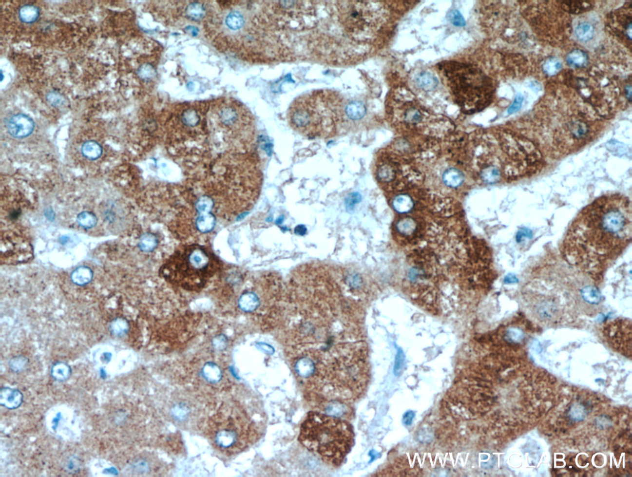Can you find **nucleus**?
Returning <instances> with one entry per match:
<instances>
[{"instance_id":"f257e3e1","label":"nucleus","mask_w":632,"mask_h":477,"mask_svg":"<svg viewBox=\"0 0 632 477\" xmlns=\"http://www.w3.org/2000/svg\"><path fill=\"white\" fill-rule=\"evenodd\" d=\"M281 341L305 397L346 402L365 390L368 352L361 316L324 270L292 278L286 293Z\"/></svg>"},{"instance_id":"f03ea898","label":"nucleus","mask_w":632,"mask_h":477,"mask_svg":"<svg viewBox=\"0 0 632 477\" xmlns=\"http://www.w3.org/2000/svg\"><path fill=\"white\" fill-rule=\"evenodd\" d=\"M631 200L619 193L601 196L583 208L562 243L567 261L598 280L631 243Z\"/></svg>"},{"instance_id":"7ed1b4c3","label":"nucleus","mask_w":632,"mask_h":477,"mask_svg":"<svg viewBox=\"0 0 632 477\" xmlns=\"http://www.w3.org/2000/svg\"><path fill=\"white\" fill-rule=\"evenodd\" d=\"M344 106L337 93L316 90L293 102L288 110V122L295 131L307 137H332L345 121Z\"/></svg>"},{"instance_id":"20e7f679","label":"nucleus","mask_w":632,"mask_h":477,"mask_svg":"<svg viewBox=\"0 0 632 477\" xmlns=\"http://www.w3.org/2000/svg\"><path fill=\"white\" fill-rule=\"evenodd\" d=\"M299 441L324 462L339 466L354 445L355 434L345 420L310 412L301 425Z\"/></svg>"},{"instance_id":"39448f33","label":"nucleus","mask_w":632,"mask_h":477,"mask_svg":"<svg viewBox=\"0 0 632 477\" xmlns=\"http://www.w3.org/2000/svg\"><path fill=\"white\" fill-rule=\"evenodd\" d=\"M220 263L206 248L191 245L177 250L160 268L161 276L186 290L199 291L218 270Z\"/></svg>"},{"instance_id":"423d86ee","label":"nucleus","mask_w":632,"mask_h":477,"mask_svg":"<svg viewBox=\"0 0 632 477\" xmlns=\"http://www.w3.org/2000/svg\"><path fill=\"white\" fill-rule=\"evenodd\" d=\"M263 421L256 422L244 409L226 404L210 423V438L221 453L233 455L258 440L263 432Z\"/></svg>"},{"instance_id":"0eeeda50","label":"nucleus","mask_w":632,"mask_h":477,"mask_svg":"<svg viewBox=\"0 0 632 477\" xmlns=\"http://www.w3.org/2000/svg\"><path fill=\"white\" fill-rule=\"evenodd\" d=\"M546 279H536L524 288V305L532 317L546 325H562L575 319V294L567 293L563 286Z\"/></svg>"},{"instance_id":"6e6552de","label":"nucleus","mask_w":632,"mask_h":477,"mask_svg":"<svg viewBox=\"0 0 632 477\" xmlns=\"http://www.w3.org/2000/svg\"><path fill=\"white\" fill-rule=\"evenodd\" d=\"M443 68L456 101L466 113L482 110L489 105L495 87L480 69L457 62H448Z\"/></svg>"},{"instance_id":"1a4fd4ad","label":"nucleus","mask_w":632,"mask_h":477,"mask_svg":"<svg viewBox=\"0 0 632 477\" xmlns=\"http://www.w3.org/2000/svg\"><path fill=\"white\" fill-rule=\"evenodd\" d=\"M602 331L606 339L611 343L631 346L632 323L627 319L618 318L606 322L602 326Z\"/></svg>"},{"instance_id":"9d476101","label":"nucleus","mask_w":632,"mask_h":477,"mask_svg":"<svg viewBox=\"0 0 632 477\" xmlns=\"http://www.w3.org/2000/svg\"><path fill=\"white\" fill-rule=\"evenodd\" d=\"M9 134L16 138H24L31 135L35 129L34 120L28 115L17 114L9 119L7 124Z\"/></svg>"},{"instance_id":"9b49d317","label":"nucleus","mask_w":632,"mask_h":477,"mask_svg":"<svg viewBox=\"0 0 632 477\" xmlns=\"http://www.w3.org/2000/svg\"><path fill=\"white\" fill-rule=\"evenodd\" d=\"M24 396L19 390L9 387L0 390V405L11 410L18 409L21 406Z\"/></svg>"},{"instance_id":"f8f14e48","label":"nucleus","mask_w":632,"mask_h":477,"mask_svg":"<svg viewBox=\"0 0 632 477\" xmlns=\"http://www.w3.org/2000/svg\"><path fill=\"white\" fill-rule=\"evenodd\" d=\"M396 230L402 237L411 239L418 233V224L412 217H402L396 224Z\"/></svg>"},{"instance_id":"ddd939ff","label":"nucleus","mask_w":632,"mask_h":477,"mask_svg":"<svg viewBox=\"0 0 632 477\" xmlns=\"http://www.w3.org/2000/svg\"><path fill=\"white\" fill-rule=\"evenodd\" d=\"M245 22L244 13L238 9H231L225 17V25L231 32H237L242 29Z\"/></svg>"},{"instance_id":"4468645a","label":"nucleus","mask_w":632,"mask_h":477,"mask_svg":"<svg viewBox=\"0 0 632 477\" xmlns=\"http://www.w3.org/2000/svg\"><path fill=\"white\" fill-rule=\"evenodd\" d=\"M238 303L242 311L252 312L256 311L260 305V300L256 293L249 291L240 296Z\"/></svg>"},{"instance_id":"2eb2a0df","label":"nucleus","mask_w":632,"mask_h":477,"mask_svg":"<svg viewBox=\"0 0 632 477\" xmlns=\"http://www.w3.org/2000/svg\"><path fill=\"white\" fill-rule=\"evenodd\" d=\"M566 62L571 68H584L589 64V56L582 50H574L567 56Z\"/></svg>"},{"instance_id":"dca6fc26","label":"nucleus","mask_w":632,"mask_h":477,"mask_svg":"<svg viewBox=\"0 0 632 477\" xmlns=\"http://www.w3.org/2000/svg\"><path fill=\"white\" fill-rule=\"evenodd\" d=\"M81 153L85 158L94 161L101 156L103 149L100 144L96 141L88 140L83 143L81 147Z\"/></svg>"},{"instance_id":"f3484780","label":"nucleus","mask_w":632,"mask_h":477,"mask_svg":"<svg viewBox=\"0 0 632 477\" xmlns=\"http://www.w3.org/2000/svg\"><path fill=\"white\" fill-rule=\"evenodd\" d=\"M464 180V175L457 169L450 168L443 173L444 184L450 188H458L462 184Z\"/></svg>"},{"instance_id":"a211bd4d","label":"nucleus","mask_w":632,"mask_h":477,"mask_svg":"<svg viewBox=\"0 0 632 477\" xmlns=\"http://www.w3.org/2000/svg\"><path fill=\"white\" fill-rule=\"evenodd\" d=\"M392 205L396 211L402 214L410 212L414 207L413 199L406 194H400L395 196Z\"/></svg>"},{"instance_id":"6ab92c4d","label":"nucleus","mask_w":632,"mask_h":477,"mask_svg":"<svg viewBox=\"0 0 632 477\" xmlns=\"http://www.w3.org/2000/svg\"><path fill=\"white\" fill-rule=\"evenodd\" d=\"M40 16L38 7L32 4H25L19 11L20 20L25 24H32L36 22Z\"/></svg>"},{"instance_id":"aec40b11","label":"nucleus","mask_w":632,"mask_h":477,"mask_svg":"<svg viewBox=\"0 0 632 477\" xmlns=\"http://www.w3.org/2000/svg\"><path fill=\"white\" fill-rule=\"evenodd\" d=\"M418 86L424 91H432L438 85V80L429 72H423L416 78Z\"/></svg>"},{"instance_id":"412c9836","label":"nucleus","mask_w":632,"mask_h":477,"mask_svg":"<svg viewBox=\"0 0 632 477\" xmlns=\"http://www.w3.org/2000/svg\"><path fill=\"white\" fill-rule=\"evenodd\" d=\"M594 25L589 22H582L576 27L575 34L578 40L582 42H587L591 40L594 36Z\"/></svg>"},{"instance_id":"4be33fe9","label":"nucleus","mask_w":632,"mask_h":477,"mask_svg":"<svg viewBox=\"0 0 632 477\" xmlns=\"http://www.w3.org/2000/svg\"><path fill=\"white\" fill-rule=\"evenodd\" d=\"M366 113L365 106L361 102H352L345 108V114L349 119L358 120L362 119Z\"/></svg>"},{"instance_id":"5701e85b","label":"nucleus","mask_w":632,"mask_h":477,"mask_svg":"<svg viewBox=\"0 0 632 477\" xmlns=\"http://www.w3.org/2000/svg\"><path fill=\"white\" fill-rule=\"evenodd\" d=\"M51 374L55 381L60 382L66 381L71 376V367L66 363H56L52 367Z\"/></svg>"},{"instance_id":"b1692460","label":"nucleus","mask_w":632,"mask_h":477,"mask_svg":"<svg viewBox=\"0 0 632 477\" xmlns=\"http://www.w3.org/2000/svg\"><path fill=\"white\" fill-rule=\"evenodd\" d=\"M204 377L211 383H217L221 381L222 372L218 365L213 363H206L203 369Z\"/></svg>"},{"instance_id":"393cba45","label":"nucleus","mask_w":632,"mask_h":477,"mask_svg":"<svg viewBox=\"0 0 632 477\" xmlns=\"http://www.w3.org/2000/svg\"><path fill=\"white\" fill-rule=\"evenodd\" d=\"M215 226V218L211 214L206 213L205 215H203L198 217L196 221V228L201 233H208L214 229Z\"/></svg>"},{"instance_id":"a878e982","label":"nucleus","mask_w":632,"mask_h":477,"mask_svg":"<svg viewBox=\"0 0 632 477\" xmlns=\"http://www.w3.org/2000/svg\"><path fill=\"white\" fill-rule=\"evenodd\" d=\"M562 68L561 60L556 57H550L544 63L543 70L546 75L554 76L559 73Z\"/></svg>"},{"instance_id":"bb28decb","label":"nucleus","mask_w":632,"mask_h":477,"mask_svg":"<svg viewBox=\"0 0 632 477\" xmlns=\"http://www.w3.org/2000/svg\"><path fill=\"white\" fill-rule=\"evenodd\" d=\"M157 245V239L154 234L151 233H146L140 238L139 242V247L144 252L154 251Z\"/></svg>"},{"instance_id":"cd10ccee","label":"nucleus","mask_w":632,"mask_h":477,"mask_svg":"<svg viewBox=\"0 0 632 477\" xmlns=\"http://www.w3.org/2000/svg\"><path fill=\"white\" fill-rule=\"evenodd\" d=\"M563 6L568 8L569 13L579 14L591 8L592 4L587 1H564Z\"/></svg>"},{"instance_id":"c85d7f7f","label":"nucleus","mask_w":632,"mask_h":477,"mask_svg":"<svg viewBox=\"0 0 632 477\" xmlns=\"http://www.w3.org/2000/svg\"><path fill=\"white\" fill-rule=\"evenodd\" d=\"M77 221L78 224L81 227L85 229L94 228L97 223V218L96 215L89 211L80 213L78 215Z\"/></svg>"},{"instance_id":"c756f323","label":"nucleus","mask_w":632,"mask_h":477,"mask_svg":"<svg viewBox=\"0 0 632 477\" xmlns=\"http://www.w3.org/2000/svg\"><path fill=\"white\" fill-rule=\"evenodd\" d=\"M587 414L586 407L580 403L574 404L569 411V418L575 422H580L584 420Z\"/></svg>"},{"instance_id":"7c9ffc66","label":"nucleus","mask_w":632,"mask_h":477,"mask_svg":"<svg viewBox=\"0 0 632 477\" xmlns=\"http://www.w3.org/2000/svg\"><path fill=\"white\" fill-rule=\"evenodd\" d=\"M74 282L78 285L88 283L91 280L92 273L88 268L81 267L77 268L72 275Z\"/></svg>"},{"instance_id":"2f4dec72","label":"nucleus","mask_w":632,"mask_h":477,"mask_svg":"<svg viewBox=\"0 0 632 477\" xmlns=\"http://www.w3.org/2000/svg\"><path fill=\"white\" fill-rule=\"evenodd\" d=\"M187 15L192 19L199 20L205 15V9L200 3H191L187 7Z\"/></svg>"},{"instance_id":"473e14b6","label":"nucleus","mask_w":632,"mask_h":477,"mask_svg":"<svg viewBox=\"0 0 632 477\" xmlns=\"http://www.w3.org/2000/svg\"><path fill=\"white\" fill-rule=\"evenodd\" d=\"M46 100L51 105L56 108L61 107L66 103V99L61 93L57 91H51L46 95Z\"/></svg>"},{"instance_id":"72a5a7b5","label":"nucleus","mask_w":632,"mask_h":477,"mask_svg":"<svg viewBox=\"0 0 632 477\" xmlns=\"http://www.w3.org/2000/svg\"><path fill=\"white\" fill-rule=\"evenodd\" d=\"M447 19L449 21L456 27H462L466 25L464 18H463L460 11L457 10V9H453V10L448 12Z\"/></svg>"},{"instance_id":"f704fd0d","label":"nucleus","mask_w":632,"mask_h":477,"mask_svg":"<svg viewBox=\"0 0 632 477\" xmlns=\"http://www.w3.org/2000/svg\"><path fill=\"white\" fill-rule=\"evenodd\" d=\"M405 364V355L401 348H398L396 356L394 367V374L396 377H399L402 374Z\"/></svg>"},{"instance_id":"c9c22d12","label":"nucleus","mask_w":632,"mask_h":477,"mask_svg":"<svg viewBox=\"0 0 632 477\" xmlns=\"http://www.w3.org/2000/svg\"><path fill=\"white\" fill-rule=\"evenodd\" d=\"M28 360L24 356H17L14 358L9 362V367L13 371L19 372L24 370L27 366Z\"/></svg>"},{"instance_id":"e433bc0d","label":"nucleus","mask_w":632,"mask_h":477,"mask_svg":"<svg viewBox=\"0 0 632 477\" xmlns=\"http://www.w3.org/2000/svg\"><path fill=\"white\" fill-rule=\"evenodd\" d=\"M182 121L187 126H194L200 121V117L194 110H187L182 115Z\"/></svg>"},{"instance_id":"4c0bfd02","label":"nucleus","mask_w":632,"mask_h":477,"mask_svg":"<svg viewBox=\"0 0 632 477\" xmlns=\"http://www.w3.org/2000/svg\"><path fill=\"white\" fill-rule=\"evenodd\" d=\"M404 120L411 124H418L422 119V113L415 108H410L404 113Z\"/></svg>"},{"instance_id":"58836bf2","label":"nucleus","mask_w":632,"mask_h":477,"mask_svg":"<svg viewBox=\"0 0 632 477\" xmlns=\"http://www.w3.org/2000/svg\"><path fill=\"white\" fill-rule=\"evenodd\" d=\"M524 100V98L522 95L520 94H517V95H516L515 101H514L512 105H511L510 107L508 108V114H512L519 111L522 108Z\"/></svg>"},{"instance_id":"ea45409f","label":"nucleus","mask_w":632,"mask_h":477,"mask_svg":"<svg viewBox=\"0 0 632 477\" xmlns=\"http://www.w3.org/2000/svg\"><path fill=\"white\" fill-rule=\"evenodd\" d=\"M228 340L225 335H219L213 339L212 344L217 350H224L228 346Z\"/></svg>"},{"instance_id":"a19ab883","label":"nucleus","mask_w":632,"mask_h":477,"mask_svg":"<svg viewBox=\"0 0 632 477\" xmlns=\"http://www.w3.org/2000/svg\"><path fill=\"white\" fill-rule=\"evenodd\" d=\"M154 71L153 68L150 65H143L138 69V75L142 78H149L154 75Z\"/></svg>"},{"instance_id":"79ce46f5","label":"nucleus","mask_w":632,"mask_h":477,"mask_svg":"<svg viewBox=\"0 0 632 477\" xmlns=\"http://www.w3.org/2000/svg\"><path fill=\"white\" fill-rule=\"evenodd\" d=\"M212 203L209 198L203 197L196 204L197 209L200 212H208L212 208Z\"/></svg>"},{"instance_id":"37998d69","label":"nucleus","mask_w":632,"mask_h":477,"mask_svg":"<svg viewBox=\"0 0 632 477\" xmlns=\"http://www.w3.org/2000/svg\"><path fill=\"white\" fill-rule=\"evenodd\" d=\"M80 463L77 458L72 457L69 458L66 462V468L69 473L75 474L79 470Z\"/></svg>"},{"instance_id":"c03bdc74","label":"nucleus","mask_w":632,"mask_h":477,"mask_svg":"<svg viewBox=\"0 0 632 477\" xmlns=\"http://www.w3.org/2000/svg\"><path fill=\"white\" fill-rule=\"evenodd\" d=\"M116 324V328H113V332H115V335H120L125 334L129 329L128 324L126 323V321L124 320H117L116 321V324Z\"/></svg>"},{"instance_id":"a18cd8bd","label":"nucleus","mask_w":632,"mask_h":477,"mask_svg":"<svg viewBox=\"0 0 632 477\" xmlns=\"http://www.w3.org/2000/svg\"><path fill=\"white\" fill-rule=\"evenodd\" d=\"M415 417V413L413 411H407L402 417V422L405 425L409 426L413 423V420Z\"/></svg>"},{"instance_id":"49530a36","label":"nucleus","mask_w":632,"mask_h":477,"mask_svg":"<svg viewBox=\"0 0 632 477\" xmlns=\"http://www.w3.org/2000/svg\"><path fill=\"white\" fill-rule=\"evenodd\" d=\"M597 425L602 428H608L612 425V422L607 417H601L597 420Z\"/></svg>"},{"instance_id":"de8ad7c7","label":"nucleus","mask_w":632,"mask_h":477,"mask_svg":"<svg viewBox=\"0 0 632 477\" xmlns=\"http://www.w3.org/2000/svg\"><path fill=\"white\" fill-rule=\"evenodd\" d=\"M625 93H626V95L627 99H628V100L630 102H631L632 101V85H626V88H625Z\"/></svg>"},{"instance_id":"09e8293b","label":"nucleus","mask_w":632,"mask_h":477,"mask_svg":"<svg viewBox=\"0 0 632 477\" xmlns=\"http://www.w3.org/2000/svg\"><path fill=\"white\" fill-rule=\"evenodd\" d=\"M3 78H4V76H3V71H1V82H2V81L3 80Z\"/></svg>"}]
</instances>
